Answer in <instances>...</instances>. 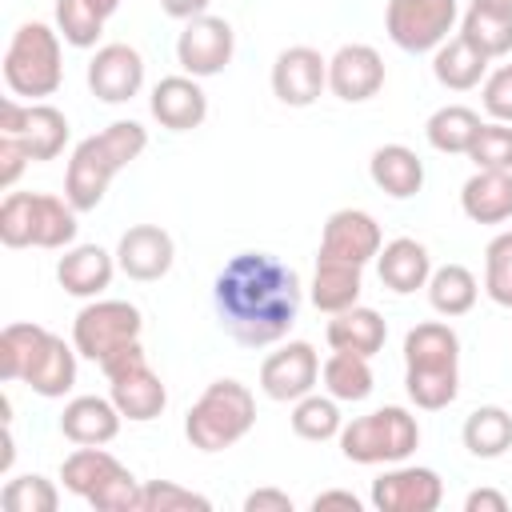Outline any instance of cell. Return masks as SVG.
Wrapping results in <instances>:
<instances>
[{"mask_svg": "<svg viewBox=\"0 0 512 512\" xmlns=\"http://www.w3.org/2000/svg\"><path fill=\"white\" fill-rule=\"evenodd\" d=\"M212 304H216L220 328L236 344L264 348L284 340L288 328L296 324L300 276L272 252H240L216 272Z\"/></svg>", "mask_w": 512, "mask_h": 512, "instance_id": "6da1fadb", "label": "cell"}, {"mask_svg": "<svg viewBox=\"0 0 512 512\" xmlns=\"http://www.w3.org/2000/svg\"><path fill=\"white\" fill-rule=\"evenodd\" d=\"M76 344H64L40 324H8L0 332V376L28 384L44 400H60L76 384Z\"/></svg>", "mask_w": 512, "mask_h": 512, "instance_id": "7a4b0ae2", "label": "cell"}, {"mask_svg": "<svg viewBox=\"0 0 512 512\" xmlns=\"http://www.w3.org/2000/svg\"><path fill=\"white\" fill-rule=\"evenodd\" d=\"M144 148H148V128L136 120H112L104 132L80 140L72 148V160H68L64 200L76 212H92L104 200L112 176L120 168H128Z\"/></svg>", "mask_w": 512, "mask_h": 512, "instance_id": "3957f363", "label": "cell"}, {"mask_svg": "<svg viewBox=\"0 0 512 512\" xmlns=\"http://www.w3.org/2000/svg\"><path fill=\"white\" fill-rule=\"evenodd\" d=\"M404 384L408 400L424 412H440L460 392V336L444 320H424L404 336Z\"/></svg>", "mask_w": 512, "mask_h": 512, "instance_id": "277c9868", "label": "cell"}, {"mask_svg": "<svg viewBox=\"0 0 512 512\" xmlns=\"http://www.w3.org/2000/svg\"><path fill=\"white\" fill-rule=\"evenodd\" d=\"M252 424H256V396L248 392V384L224 376V380H212L200 392V400L188 408L184 436L200 452H224L236 440H244Z\"/></svg>", "mask_w": 512, "mask_h": 512, "instance_id": "5b68a950", "label": "cell"}, {"mask_svg": "<svg viewBox=\"0 0 512 512\" xmlns=\"http://www.w3.org/2000/svg\"><path fill=\"white\" fill-rule=\"evenodd\" d=\"M0 240L4 248H68L76 240V208L48 192H8Z\"/></svg>", "mask_w": 512, "mask_h": 512, "instance_id": "8992f818", "label": "cell"}, {"mask_svg": "<svg viewBox=\"0 0 512 512\" xmlns=\"http://www.w3.org/2000/svg\"><path fill=\"white\" fill-rule=\"evenodd\" d=\"M64 64H60V32H52L40 20H28L12 32L4 52V84L12 96L44 100L60 88Z\"/></svg>", "mask_w": 512, "mask_h": 512, "instance_id": "52a82bcc", "label": "cell"}, {"mask_svg": "<svg viewBox=\"0 0 512 512\" xmlns=\"http://www.w3.org/2000/svg\"><path fill=\"white\" fill-rule=\"evenodd\" d=\"M420 424L408 408H376L368 416H356L340 428V452L352 464H400L416 452Z\"/></svg>", "mask_w": 512, "mask_h": 512, "instance_id": "ba28073f", "label": "cell"}, {"mask_svg": "<svg viewBox=\"0 0 512 512\" xmlns=\"http://www.w3.org/2000/svg\"><path fill=\"white\" fill-rule=\"evenodd\" d=\"M100 372L108 376V396H112V404L120 408L124 420L144 424V420H156V416L164 412L168 388H164V380L152 372V364H148L140 340L128 344V348H120L116 356H108V360L100 364Z\"/></svg>", "mask_w": 512, "mask_h": 512, "instance_id": "9c48e42d", "label": "cell"}, {"mask_svg": "<svg viewBox=\"0 0 512 512\" xmlns=\"http://www.w3.org/2000/svg\"><path fill=\"white\" fill-rule=\"evenodd\" d=\"M140 328H144V320H140L136 304H128V300H92L72 320V344L84 360L104 364L120 348L136 344Z\"/></svg>", "mask_w": 512, "mask_h": 512, "instance_id": "30bf717a", "label": "cell"}, {"mask_svg": "<svg viewBox=\"0 0 512 512\" xmlns=\"http://www.w3.org/2000/svg\"><path fill=\"white\" fill-rule=\"evenodd\" d=\"M0 136L16 140L32 164L40 160H56L68 144V116L44 100H28L20 104L16 96H8L0 104Z\"/></svg>", "mask_w": 512, "mask_h": 512, "instance_id": "8fae6325", "label": "cell"}, {"mask_svg": "<svg viewBox=\"0 0 512 512\" xmlns=\"http://www.w3.org/2000/svg\"><path fill=\"white\" fill-rule=\"evenodd\" d=\"M456 24V0H388L384 28L404 52H432L448 40Z\"/></svg>", "mask_w": 512, "mask_h": 512, "instance_id": "7c38bea8", "label": "cell"}, {"mask_svg": "<svg viewBox=\"0 0 512 512\" xmlns=\"http://www.w3.org/2000/svg\"><path fill=\"white\" fill-rule=\"evenodd\" d=\"M232 52H236V32L224 16H208V12L192 16L176 36V60L196 80L224 72L232 64Z\"/></svg>", "mask_w": 512, "mask_h": 512, "instance_id": "4fadbf2b", "label": "cell"}, {"mask_svg": "<svg viewBox=\"0 0 512 512\" xmlns=\"http://www.w3.org/2000/svg\"><path fill=\"white\" fill-rule=\"evenodd\" d=\"M316 380H320V356L308 340H288L260 364V392L280 404H288V400L296 404L300 396H308L316 388Z\"/></svg>", "mask_w": 512, "mask_h": 512, "instance_id": "5bb4252c", "label": "cell"}, {"mask_svg": "<svg viewBox=\"0 0 512 512\" xmlns=\"http://www.w3.org/2000/svg\"><path fill=\"white\" fill-rule=\"evenodd\" d=\"M328 88V60L308 48V44H292L276 56L272 64V92L280 104L288 108H308L320 100V92Z\"/></svg>", "mask_w": 512, "mask_h": 512, "instance_id": "9a60e30c", "label": "cell"}, {"mask_svg": "<svg viewBox=\"0 0 512 512\" xmlns=\"http://www.w3.org/2000/svg\"><path fill=\"white\" fill-rule=\"evenodd\" d=\"M88 88L104 104H124L144 88V56L132 44H104L88 60Z\"/></svg>", "mask_w": 512, "mask_h": 512, "instance_id": "2e32d148", "label": "cell"}, {"mask_svg": "<svg viewBox=\"0 0 512 512\" xmlns=\"http://www.w3.org/2000/svg\"><path fill=\"white\" fill-rule=\"evenodd\" d=\"M444 500V484L432 468H392L372 480V504L380 512H436Z\"/></svg>", "mask_w": 512, "mask_h": 512, "instance_id": "e0dca14e", "label": "cell"}, {"mask_svg": "<svg viewBox=\"0 0 512 512\" xmlns=\"http://www.w3.org/2000/svg\"><path fill=\"white\" fill-rule=\"evenodd\" d=\"M328 88L344 104L372 100L384 88V60L372 44H344L328 60Z\"/></svg>", "mask_w": 512, "mask_h": 512, "instance_id": "ac0fdd59", "label": "cell"}, {"mask_svg": "<svg viewBox=\"0 0 512 512\" xmlns=\"http://www.w3.org/2000/svg\"><path fill=\"white\" fill-rule=\"evenodd\" d=\"M176 260V244L160 224H132L116 244V264L128 280H160Z\"/></svg>", "mask_w": 512, "mask_h": 512, "instance_id": "d6986e66", "label": "cell"}, {"mask_svg": "<svg viewBox=\"0 0 512 512\" xmlns=\"http://www.w3.org/2000/svg\"><path fill=\"white\" fill-rule=\"evenodd\" d=\"M380 248H384L380 224L364 208H340V212L328 216L316 256H336V260H352V264L364 268Z\"/></svg>", "mask_w": 512, "mask_h": 512, "instance_id": "ffe728a7", "label": "cell"}, {"mask_svg": "<svg viewBox=\"0 0 512 512\" xmlns=\"http://www.w3.org/2000/svg\"><path fill=\"white\" fill-rule=\"evenodd\" d=\"M152 116L168 128V132H192L204 124L208 116V96L204 88L196 84V76H164L156 88H152Z\"/></svg>", "mask_w": 512, "mask_h": 512, "instance_id": "44dd1931", "label": "cell"}, {"mask_svg": "<svg viewBox=\"0 0 512 512\" xmlns=\"http://www.w3.org/2000/svg\"><path fill=\"white\" fill-rule=\"evenodd\" d=\"M376 268H380V284L396 296H408L416 288H428L432 276V256L420 240L412 236H396L376 252Z\"/></svg>", "mask_w": 512, "mask_h": 512, "instance_id": "7402d4cb", "label": "cell"}, {"mask_svg": "<svg viewBox=\"0 0 512 512\" xmlns=\"http://www.w3.org/2000/svg\"><path fill=\"white\" fill-rule=\"evenodd\" d=\"M116 256H108L100 244H76L60 256L56 264V280L68 296H80V300H92L100 296L108 284H112V272H116Z\"/></svg>", "mask_w": 512, "mask_h": 512, "instance_id": "603a6c76", "label": "cell"}, {"mask_svg": "<svg viewBox=\"0 0 512 512\" xmlns=\"http://www.w3.org/2000/svg\"><path fill=\"white\" fill-rule=\"evenodd\" d=\"M460 208L472 224H504L512 216V172L476 168L460 188Z\"/></svg>", "mask_w": 512, "mask_h": 512, "instance_id": "cb8c5ba5", "label": "cell"}, {"mask_svg": "<svg viewBox=\"0 0 512 512\" xmlns=\"http://www.w3.org/2000/svg\"><path fill=\"white\" fill-rule=\"evenodd\" d=\"M324 336H328L332 352H352V356H368L372 360L388 340V324H384V316L376 308L352 304V308H344V312H336L328 320Z\"/></svg>", "mask_w": 512, "mask_h": 512, "instance_id": "d4e9b609", "label": "cell"}, {"mask_svg": "<svg viewBox=\"0 0 512 512\" xmlns=\"http://www.w3.org/2000/svg\"><path fill=\"white\" fill-rule=\"evenodd\" d=\"M120 408L112 404V396H76L64 404L60 412V432L72 444H108L120 432Z\"/></svg>", "mask_w": 512, "mask_h": 512, "instance_id": "484cf974", "label": "cell"}, {"mask_svg": "<svg viewBox=\"0 0 512 512\" xmlns=\"http://www.w3.org/2000/svg\"><path fill=\"white\" fill-rule=\"evenodd\" d=\"M368 172H372V184L392 200H408L424 184V160L408 144H380L368 160Z\"/></svg>", "mask_w": 512, "mask_h": 512, "instance_id": "4316f807", "label": "cell"}, {"mask_svg": "<svg viewBox=\"0 0 512 512\" xmlns=\"http://www.w3.org/2000/svg\"><path fill=\"white\" fill-rule=\"evenodd\" d=\"M360 264L352 260H336V256H316V272H312V304L328 316L352 308L360 300Z\"/></svg>", "mask_w": 512, "mask_h": 512, "instance_id": "83f0119b", "label": "cell"}, {"mask_svg": "<svg viewBox=\"0 0 512 512\" xmlns=\"http://www.w3.org/2000/svg\"><path fill=\"white\" fill-rule=\"evenodd\" d=\"M484 72H488V56H484L480 48H472L464 36L444 40V44L436 48V56H432V76H436L448 92H468V88H476V84L484 80Z\"/></svg>", "mask_w": 512, "mask_h": 512, "instance_id": "f1b7e54d", "label": "cell"}, {"mask_svg": "<svg viewBox=\"0 0 512 512\" xmlns=\"http://www.w3.org/2000/svg\"><path fill=\"white\" fill-rule=\"evenodd\" d=\"M460 436H464V448L476 460H496L512 448V416L500 404H484V408L468 412Z\"/></svg>", "mask_w": 512, "mask_h": 512, "instance_id": "f546056e", "label": "cell"}, {"mask_svg": "<svg viewBox=\"0 0 512 512\" xmlns=\"http://www.w3.org/2000/svg\"><path fill=\"white\" fill-rule=\"evenodd\" d=\"M480 124H484V120H480L472 108H464V104H444V108H436V112L428 116L424 136H428V144H432L436 152H444V156H468V148H472Z\"/></svg>", "mask_w": 512, "mask_h": 512, "instance_id": "4dcf8cb0", "label": "cell"}, {"mask_svg": "<svg viewBox=\"0 0 512 512\" xmlns=\"http://www.w3.org/2000/svg\"><path fill=\"white\" fill-rule=\"evenodd\" d=\"M120 468H124V464H120L112 452H104V444H80V448L60 464V480H64L68 492L92 500V492H96L108 476H116Z\"/></svg>", "mask_w": 512, "mask_h": 512, "instance_id": "1f68e13d", "label": "cell"}, {"mask_svg": "<svg viewBox=\"0 0 512 512\" xmlns=\"http://www.w3.org/2000/svg\"><path fill=\"white\" fill-rule=\"evenodd\" d=\"M476 276L464 268V264H444V268H436L432 276H428V304L440 312V316H464V312H472V304H476Z\"/></svg>", "mask_w": 512, "mask_h": 512, "instance_id": "d6a6232c", "label": "cell"}, {"mask_svg": "<svg viewBox=\"0 0 512 512\" xmlns=\"http://www.w3.org/2000/svg\"><path fill=\"white\" fill-rule=\"evenodd\" d=\"M320 376H324L328 396H336V400L356 404V400H368V396H372V368H368V356L332 352V356L324 360Z\"/></svg>", "mask_w": 512, "mask_h": 512, "instance_id": "836d02e7", "label": "cell"}, {"mask_svg": "<svg viewBox=\"0 0 512 512\" xmlns=\"http://www.w3.org/2000/svg\"><path fill=\"white\" fill-rule=\"evenodd\" d=\"M344 420H340V408H336V396H300L296 408H292V432L300 440H332L340 436Z\"/></svg>", "mask_w": 512, "mask_h": 512, "instance_id": "e575fe53", "label": "cell"}, {"mask_svg": "<svg viewBox=\"0 0 512 512\" xmlns=\"http://www.w3.org/2000/svg\"><path fill=\"white\" fill-rule=\"evenodd\" d=\"M460 36H464L472 48H480L488 60L508 56V52H512V16H492V12L468 8L464 20H460Z\"/></svg>", "mask_w": 512, "mask_h": 512, "instance_id": "d590c367", "label": "cell"}, {"mask_svg": "<svg viewBox=\"0 0 512 512\" xmlns=\"http://www.w3.org/2000/svg\"><path fill=\"white\" fill-rule=\"evenodd\" d=\"M56 32L72 48H92L104 32V16L92 8V0H56Z\"/></svg>", "mask_w": 512, "mask_h": 512, "instance_id": "8d00e7d4", "label": "cell"}, {"mask_svg": "<svg viewBox=\"0 0 512 512\" xmlns=\"http://www.w3.org/2000/svg\"><path fill=\"white\" fill-rule=\"evenodd\" d=\"M0 504H4L8 512H56L60 492H56V484H52V480H44V476L28 472V476H16V480H8V484H4Z\"/></svg>", "mask_w": 512, "mask_h": 512, "instance_id": "74e56055", "label": "cell"}, {"mask_svg": "<svg viewBox=\"0 0 512 512\" xmlns=\"http://www.w3.org/2000/svg\"><path fill=\"white\" fill-rule=\"evenodd\" d=\"M484 292L492 304L512 308V232H500L484 248Z\"/></svg>", "mask_w": 512, "mask_h": 512, "instance_id": "f35d334b", "label": "cell"}, {"mask_svg": "<svg viewBox=\"0 0 512 512\" xmlns=\"http://www.w3.org/2000/svg\"><path fill=\"white\" fill-rule=\"evenodd\" d=\"M468 156L476 160V168H500V172H512V124H480Z\"/></svg>", "mask_w": 512, "mask_h": 512, "instance_id": "ab89813d", "label": "cell"}, {"mask_svg": "<svg viewBox=\"0 0 512 512\" xmlns=\"http://www.w3.org/2000/svg\"><path fill=\"white\" fill-rule=\"evenodd\" d=\"M88 504L100 508V512H140V508H144V484H140L128 468H120L116 476H108V480L92 492Z\"/></svg>", "mask_w": 512, "mask_h": 512, "instance_id": "60d3db41", "label": "cell"}, {"mask_svg": "<svg viewBox=\"0 0 512 512\" xmlns=\"http://www.w3.org/2000/svg\"><path fill=\"white\" fill-rule=\"evenodd\" d=\"M188 508L208 512L212 500L192 492V488H180L176 480H148L144 484V508L140 512H188Z\"/></svg>", "mask_w": 512, "mask_h": 512, "instance_id": "b9f144b4", "label": "cell"}, {"mask_svg": "<svg viewBox=\"0 0 512 512\" xmlns=\"http://www.w3.org/2000/svg\"><path fill=\"white\" fill-rule=\"evenodd\" d=\"M484 112L500 124H512V64L496 68L484 80Z\"/></svg>", "mask_w": 512, "mask_h": 512, "instance_id": "7bdbcfd3", "label": "cell"}, {"mask_svg": "<svg viewBox=\"0 0 512 512\" xmlns=\"http://www.w3.org/2000/svg\"><path fill=\"white\" fill-rule=\"evenodd\" d=\"M24 164H32L28 152H24L16 140L0 136V188H12V184L20 180V172H24Z\"/></svg>", "mask_w": 512, "mask_h": 512, "instance_id": "ee69618b", "label": "cell"}, {"mask_svg": "<svg viewBox=\"0 0 512 512\" xmlns=\"http://www.w3.org/2000/svg\"><path fill=\"white\" fill-rule=\"evenodd\" d=\"M244 512H292V496L280 488H256L244 496Z\"/></svg>", "mask_w": 512, "mask_h": 512, "instance_id": "f6af8a7d", "label": "cell"}, {"mask_svg": "<svg viewBox=\"0 0 512 512\" xmlns=\"http://www.w3.org/2000/svg\"><path fill=\"white\" fill-rule=\"evenodd\" d=\"M464 512H508V500L492 488H476V492H468Z\"/></svg>", "mask_w": 512, "mask_h": 512, "instance_id": "bcb514c9", "label": "cell"}, {"mask_svg": "<svg viewBox=\"0 0 512 512\" xmlns=\"http://www.w3.org/2000/svg\"><path fill=\"white\" fill-rule=\"evenodd\" d=\"M312 508H316V512H324V508H348V512H360V496L332 488V492H320V496L312 500Z\"/></svg>", "mask_w": 512, "mask_h": 512, "instance_id": "7dc6e473", "label": "cell"}, {"mask_svg": "<svg viewBox=\"0 0 512 512\" xmlns=\"http://www.w3.org/2000/svg\"><path fill=\"white\" fill-rule=\"evenodd\" d=\"M212 0H160V8L176 20H192V16H204Z\"/></svg>", "mask_w": 512, "mask_h": 512, "instance_id": "c3c4849f", "label": "cell"}, {"mask_svg": "<svg viewBox=\"0 0 512 512\" xmlns=\"http://www.w3.org/2000/svg\"><path fill=\"white\" fill-rule=\"evenodd\" d=\"M472 8L492 12V16H512V0H472Z\"/></svg>", "mask_w": 512, "mask_h": 512, "instance_id": "681fc988", "label": "cell"}, {"mask_svg": "<svg viewBox=\"0 0 512 512\" xmlns=\"http://www.w3.org/2000/svg\"><path fill=\"white\" fill-rule=\"evenodd\" d=\"M92 8H96V12L104 16V20H108V16H112V12L120 8V0H92Z\"/></svg>", "mask_w": 512, "mask_h": 512, "instance_id": "f907efd6", "label": "cell"}]
</instances>
